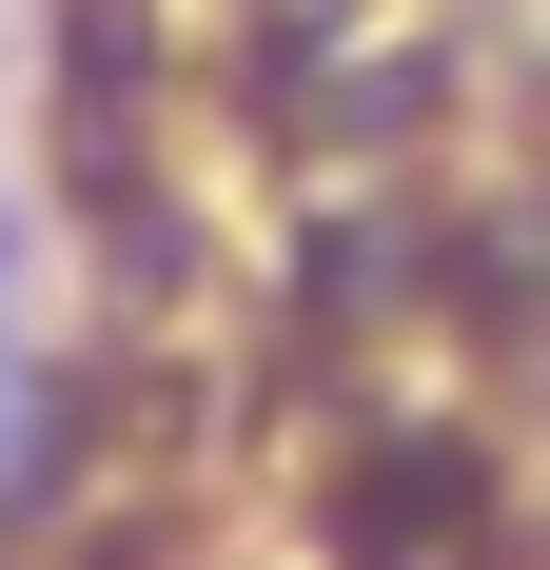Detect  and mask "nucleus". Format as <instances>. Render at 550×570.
<instances>
[{"label":"nucleus","instance_id":"obj_1","mask_svg":"<svg viewBox=\"0 0 550 570\" xmlns=\"http://www.w3.org/2000/svg\"><path fill=\"white\" fill-rule=\"evenodd\" d=\"M492 551V453L472 433H374L334 472V570H472Z\"/></svg>","mask_w":550,"mask_h":570}]
</instances>
